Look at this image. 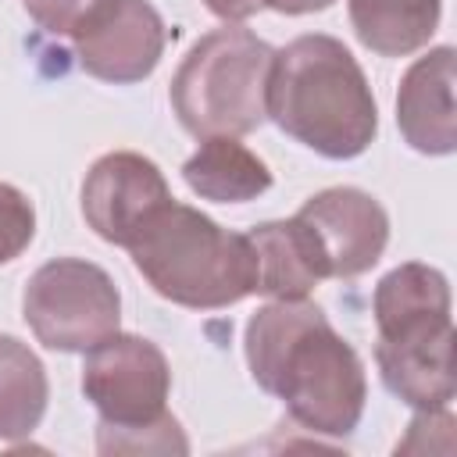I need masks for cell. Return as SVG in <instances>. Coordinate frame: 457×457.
<instances>
[{
  "instance_id": "3",
  "label": "cell",
  "mask_w": 457,
  "mask_h": 457,
  "mask_svg": "<svg viewBox=\"0 0 457 457\" xmlns=\"http://www.w3.org/2000/svg\"><path fill=\"white\" fill-rule=\"evenodd\" d=\"M146 282L186 307H225L257 293V257L246 236L218 228L193 207H161L129 243Z\"/></svg>"
},
{
  "instance_id": "10",
  "label": "cell",
  "mask_w": 457,
  "mask_h": 457,
  "mask_svg": "<svg viewBox=\"0 0 457 457\" xmlns=\"http://www.w3.org/2000/svg\"><path fill=\"white\" fill-rule=\"evenodd\" d=\"M79 61L104 82H136L154 71L164 50L161 14L146 0H118L79 39Z\"/></svg>"
},
{
  "instance_id": "20",
  "label": "cell",
  "mask_w": 457,
  "mask_h": 457,
  "mask_svg": "<svg viewBox=\"0 0 457 457\" xmlns=\"http://www.w3.org/2000/svg\"><path fill=\"white\" fill-rule=\"evenodd\" d=\"M332 0H271L275 11H286V14H303V11H321L328 7Z\"/></svg>"
},
{
  "instance_id": "6",
  "label": "cell",
  "mask_w": 457,
  "mask_h": 457,
  "mask_svg": "<svg viewBox=\"0 0 457 457\" xmlns=\"http://www.w3.org/2000/svg\"><path fill=\"white\" fill-rule=\"evenodd\" d=\"M168 364L161 350L136 336H107L86 357L82 389L104 414L107 432H125L164 418Z\"/></svg>"
},
{
  "instance_id": "18",
  "label": "cell",
  "mask_w": 457,
  "mask_h": 457,
  "mask_svg": "<svg viewBox=\"0 0 457 457\" xmlns=\"http://www.w3.org/2000/svg\"><path fill=\"white\" fill-rule=\"evenodd\" d=\"M32 225H36L32 204L18 189L0 186V264L11 261V257H18L29 246Z\"/></svg>"
},
{
  "instance_id": "5",
  "label": "cell",
  "mask_w": 457,
  "mask_h": 457,
  "mask_svg": "<svg viewBox=\"0 0 457 457\" xmlns=\"http://www.w3.org/2000/svg\"><path fill=\"white\" fill-rule=\"evenodd\" d=\"M25 318L50 350H93L118 332V289L86 261H50L25 289Z\"/></svg>"
},
{
  "instance_id": "13",
  "label": "cell",
  "mask_w": 457,
  "mask_h": 457,
  "mask_svg": "<svg viewBox=\"0 0 457 457\" xmlns=\"http://www.w3.org/2000/svg\"><path fill=\"white\" fill-rule=\"evenodd\" d=\"M386 386L418 411H443L453 400V336L425 346L375 350Z\"/></svg>"
},
{
  "instance_id": "9",
  "label": "cell",
  "mask_w": 457,
  "mask_h": 457,
  "mask_svg": "<svg viewBox=\"0 0 457 457\" xmlns=\"http://www.w3.org/2000/svg\"><path fill=\"white\" fill-rule=\"evenodd\" d=\"M378 346L403 350L450 339V293L446 278L425 264H403L378 282L375 293Z\"/></svg>"
},
{
  "instance_id": "19",
  "label": "cell",
  "mask_w": 457,
  "mask_h": 457,
  "mask_svg": "<svg viewBox=\"0 0 457 457\" xmlns=\"http://www.w3.org/2000/svg\"><path fill=\"white\" fill-rule=\"evenodd\" d=\"M207 7H211L218 18L236 21V18H250V14L261 11V7H271V0H207Z\"/></svg>"
},
{
  "instance_id": "7",
  "label": "cell",
  "mask_w": 457,
  "mask_h": 457,
  "mask_svg": "<svg viewBox=\"0 0 457 457\" xmlns=\"http://www.w3.org/2000/svg\"><path fill=\"white\" fill-rule=\"evenodd\" d=\"M293 228L318 278H353L368 271L389 236L382 207L361 189H325L311 196L293 218Z\"/></svg>"
},
{
  "instance_id": "17",
  "label": "cell",
  "mask_w": 457,
  "mask_h": 457,
  "mask_svg": "<svg viewBox=\"0 0 457 457\" xmlns=\"http://www.w3.org/2000/svg\"><path fill=\"white\" fill-rule=\"evenodd\" d=\"M118 0H25V11L50 32H64V36H82L86 29H93Z\"/></svg>"
},
{
  "instance_id": "11",
  "label": "cell",
  "mask_w": 457,
  "mask_h": 457,
  "mask_svg": "<svg viewBox=\"0 0 457 457\" xmlns=\"http://www.w3.org/2000/svg\"><path fill=\"white\" fill-rule=\"evenodd\" d=\"M450 82H453V50L439 46L428 57H421L403 86H400V129L403 136L425 150V154H446L453 150V104H450Z\"/></svg>"
},
{
  "instance_id": "4",
  "label": "cell",
  "mask_w": 457,
  "mask_h": 457,
  "mask_svg": "<svg viewBox=\"0 0 457 457\" xmlns=\"http://www.w3.org/2000/svg\"><path fill=\"white\" fill-rule=\"evenodd\" d=\"M275 50L239 25L214 29L182 61L171 82L179 121L193 136H243L268 114Z\"/></svg>"
},
{
  "instance_id": "12",
  "label": "cell",
  "mask_w": 457,
  "mask_h": 457,
  "mask_svg": "<svg viewBox=\"0 0 457 457\" xmlns=\"http://www.w3.org/2000/svg\"><path fill=\"white\" fill-rule=\"evenodd\" d=\"M182 175L193 193L218 204H243L271 186L268 164L232 136H207L204 146L186 161Z\"/></svg>"
},
{
  "instance_id": "2",
  "label": "cell",
  "mask_w": 457,
  "mask_h": 457,
  "mask_svg": "<svg viewBox=\"0 0 457 457\" xmlns=\"http://www.w3.org/2000/svg\"><path fill=\"white\" fill-rule=\"evenodd\" d=\"M268 114L325 157H357L375 136L364 71L332 36H300L271 57Z\"/></svg>"
},
{
  "instance_id": "14",
  "label": "cell",
  "mask_w": 457,
  "mask_h": 457,
  "mask_svg": "<svg viewBox=\"0 0 457 457\" xmlns=\"http://www.w3.org/2000/svg\"><path fill=\"white\" fill-rule=\"evenodd\" d=\"M350 18L368 50L400 57L428 43L439 21V0H350Z\"/></svg>"
},
{
  "instance_id": "15",
  "label": "cell",
  "mask_w": 457,
  "mask_h": 457,
  "mask_svg": "<svg viewBox=\"0 0 457 457\" xmlns=\"http://www.w3.org/2000/svg\"><path fill=\"white\" fill-rule=\"evenodd\" d=\"M253 257H257V293L278 296V300H300L314 289L318 275L311 268V257L293 228V221H271L246 232Z\"/></svg>"
},
{
  "instance_id": "16",
  "label": "cell",
  "mask_w": 457,
  "mask_h": 457,
  "mask_svg": "<svg viewBox=\"0 0 457 457\" xmlns=\"http://www.w3.org/2000/svg\"><path fill=\"white\" fill-rule=\"evenodd\" d=\"M46 407L43 364L11 336H0V439L29 436Z\"/></svg>"
},
{
  "instance_id": "8",
  "label": "cell",
  "mask_w": 457,
  "mask_h": 457,
  "mask_svg": "<svg viewBox=\"0 0 457 457\" xmlns=\"http://www.w3.org/2000/svg\"><path fill=\"white\" fill-rule=\"evenodd\" d=\"M171 204V193L154 161L139 154H107L93 164L82 186V214L107 243L129 246L143 225Z\"/></svg>"
},
{
  "instance_id": "1",
  "label": "cell",
  "mask_w": 457,
  "mask_h": 457,
  "mask_svg": "<svg viewBox=\"0 0 457 457\" xmlns=\"http://www.w3.org/2000/svg\"><path fill=\"white\" fill-rule=\"evenodd\" d=\"M246 361L257 386L282 396L303 428L353 432L364 411V371L314 303L300 296L257 311L246 328Z\"/></svg>"
}]
</instances>
